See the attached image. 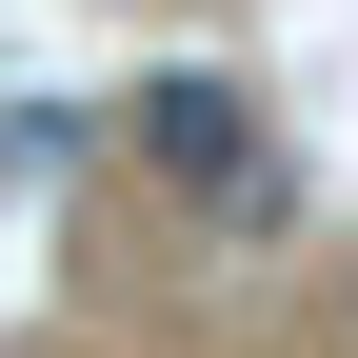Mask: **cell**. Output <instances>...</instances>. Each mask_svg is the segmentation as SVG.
I'll list each match as a JSON object with an SVG mask.
<instances>
[{
    "label": "cell",
    "mask_w": 358,
    "mask_h": 358,
    "mask_svg": "<svg viewBox=\"0 0 358 358\" xmlns=\"http://www.w3.org/2000/svg\"><path fill=\"white\" fill-rule=\"evenodd\" d=\"M140 159L179 179L199 219H279V140H259V100L219 60H179V80H140Z\"/></svg>",
    "instance_id": "cell-1"
}]
</instances>
